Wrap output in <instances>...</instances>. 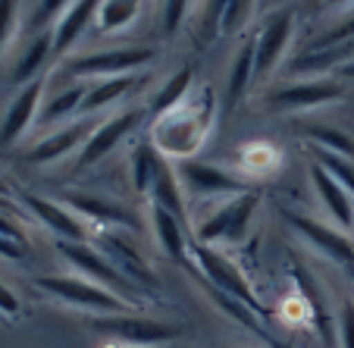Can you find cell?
Masks as SVG:
<instances>
[{"instance_id": "obj_1", "label": "cell", "mask_w": 354, "mask_h": 348, "mask_svg": "<svg viewBox=\"0 0 354 348\" xmlns=\"http://www.w3.org/2000/svg\"><path fill=\"white\" fill-rule=\"evenodd\" d=\"M216 113H220L216 91L210 85H201L188 94L179 107L154 116L147 138L160 151L163 161H169V163L192 161L201 147H204L207 135L214 132Z\"/></svg>"}, {"instance_id": "obj_2", "label": "cell", "mask_w": 354, "mask_h": 348, "mask_svg": "<svg viewBox=\"0 0 354 348\" xmlns=\"http://www.w3.org/2000/svg\"><path fill=\"white\" fill-rule=\"evenodd\" d=\"M35 286L54 298V302L66 304V308H79V311H88L91 317H100V314H126V311H138L135 304H129L126 298H120L116 292L110 289L97 286V282L85 280V276H38Z\"/></svg>"}, {"instance_id": "obj_3", "label": "cell", "mask_w": 354, "mask_h": 348, "mask_svg": "<svg viewBox=\"0 0 354 348\" xmlns=\"http://www.w3.org/2000/svg\"><path fill=\"white\" fill-rule=\"evenodd\" d=\"M257 208H261V192H254V188L245 194H235V198H226L198 220L194 241H201V245H239L251 229Z\"/></svg>"}, {"instance_id": "obj_4", "label": "cell", "mask_w": 354, "mask_h": 348, "mask_svg": "<svg viewBox=\"0 0 354 348\" xmlns=\"http://www.w3.org/2000/svg\"><path fill=\"white\" fill-rule=\"evenodd\" d=\"M157 60L154 47H110V51H94V54H82L66 60V69L73 79L82 82H100V79H116V75H141L151 63Z\"/></svg>"}, {"instance_id": "obj_5", "label": "cell", "mask_w": 354, "mask_h": 348, "mask_svg": "<svg viewBox=\"0 0 354 348\" xmlns=\"http://www.w3.org/2000/svg\"><path fill=\"white\" fill-rule=\"evenodd\" d=\"M91 329L100 336L122 342V345H138V348H157L167 342L179 339L182 329L160 317H145L138 311H126V314H100L91 317Z\"/></svg>"}, {"instance_id": "obj_6", "label": "cell", "mask_w": 354, "mask_h": 348, "mask_svg": "<svg viewBox=\"0 0 354 348\" xmlns=\"http://www.w3.org/2000/svg\"><path fill=\"white\" fill-rule=\"evenodd\" d=\"M57 251H60V257L79 276L110 289V292H116L120 298H126L129 304L138 308V298H135V295H138V286H135L129 276H122L120 270L110 264V257L104 255V251H97V248L88 245V241H57Z\"/></svg>"}, {"instance_id": "obj_7", "label": "cell", "mask_w": 354, "mask_h": 348, "mask_svg": "<svg viewBox=\"0 0 354 348\" xmlns=\"http://www.w3.org/2000/svg\"><path fill=\"white\" fill-rule=\"evenodd\" d=\"M348 91H351V85L342 82L339 75H314V79H301L276 88L267 98V107L276 113H308V110L345 101Z\"/></svg>"}, {"instance_id": "obj_8", "label": "cell", "mask_w": 354, "mask_h": 348, "mask_svg": "<svg viewBox=\"0 0 354 348\" xmlns=\"http://www.w3.org/2000/svg\"><path fill=\"white\" fill-rule=\"evenodd\" d=\"M173 167H176V173H179L182 188H185V198L226 201V198L251 192V182L248 179H241V176L229 173V170H223V167H214V163H204V161H198V157L173 163Z\"/></svg>"}, {"instance_id": "obj_9", "label": "cell", "mask_w": 354, "mask_h": 348, "mask_svg": "<svg viewBox=\"0 0 354 348\" xmlns=\"http://www.w3.org/2000/svg\"><path fill=\"white\" fill-rule=\"evenodd\" d=\"M192 257H194V264H198V270H201V280L207 282L210 289L232 295L235 302L248 304L254 314L261 311L257 295H254V289H251V282H248V276L241 273V270L235 267V261H229L223 251H216L214 245H201V241H194Z\"/></svg>"}, {"instance_id": "obj_10", "label": "cell", "mask_w": 354, "mask_h": 348, "mask_svg": "<svg viewBox=\"0 0 354 348\" xmlns=\"http://www.w3.org/2000/svg\"><path fill=\"white\" fill-rule=\"evenodd\" d=\"M147 107H126L120 113H113L110 120H104L97 129L91 132V138L85 141V147L79 151V161H75V170H88L94 163H100L104 157H110L135 129H141V122L147 120Z\"/></svg>"}, {"instance_id": "obj_11", "label": "cell", "mask_w": 354, "mask_h": 348, "mask_svg": "<svg viewBox=\"0 0 354 348\" xmlns=\"http://www.w3.org/2000/svg\"><path fill=\"white\" fill-rule=\"evenodd\" d=\"M44 91H47V75L28 82V85H22L19 91H16L13 104H10L3 120H0V147H3V151L19 145V141L32 132V126L41 116V107H44Z\"/></svg>"}, {"instance_id": "obj_12", "label": "cell", "mask_w": 354, "mask_h": 348, "mask_svg": "<svg viewBox=\"0 0 354 348\" xmlns=\"http://www.w3.org/2000/svg\"><path fill=\"white\" fill-rule=\"evenodd\" d=\"M292 38H295V10L286 7V10H279V13L270 16L267 26H263L261 35L254 38V44H257L254 82H267L270 75L282 66L288 47H292Z\"/></svg>"}, {"instance_id": "obj_13", "label": "cell", "mask_w": 354, "mask_h": 348, "mask_svg": "<svg viewBox=\"0 0 354 348\" xmlns=\"http://www.w3.org/2000/svg\"><path fill=\"white\" fill-rule=\"evenodd\" d=\"M97 129V122L91 116H82V120H73L66 126H60L57 132L44 135L38 145H32L26 151V163L32 167H50V163H60L63 157L75 154L85 147V141L91 138V132Z\"/></svg>"}, {"instance_id": "obj_14", "label": "cell", "mask_w": 354, "mask_h": 348, "mask_svg": "<svg viewBox=\"0 0 354 348\" xmlns=\"http://www.w3.org/2000/svg\"><path fill=\"white\" fill-rule=\"evenodd\" d=\"M286 220L292 223V229L308 241L310 248H317L323 257L335 261L339 267H354V241L342 232L339 226L333 223H320L314 217H304V214H286Z\"/></svg>"}, {"instance_id": "obj_15", "label": "cell", "mask_w": 354, "mask_h": 348, "mask_svg": "<svg viewBox=\"0 0 354 348\" xmlns=\"http://www.w3.org/2000/svg\"><path fill=\"white\" fill-rule=\"evenodd\" d=\"M22 204H26V210L41 223V226H47L57 235V241H88L85 220H82L75 210H69L63 201H54V198H44V194L26 192L22 194Z\"/></svg>"}, {"instance_id": "obj_16", "label": "cell", "mask_w": 354, "mask_h": 348, "mask_svg": "<svg viewBox=\"0 0 354 348\" xmlns=\"http://www.w3.org/2000/svg\"><path fill=\"white\" fill-rule=\"evenodd\" d=\"M97 248L110 257V264H113L122 276H129V280L135 282V286H157L154 270H151L147 257L141 255V248H135L120 229H104V232L97 235Z\"/></svg>"}, {"instance_id": "obj_17", "label": "cell", "mask_w": 354, "mask_h": 348, "mask_svg": "<svg viewBox=\"0 0 354 348\" xmlns=\"http://www.w3.org/2000/svg\"><path fill=\"white\" fill-rule=\"evenodd\" d=\"M63 204H66L69 210H75L85 223H94L100 232H104V229H138L135 217L129 214L122 204L110 201V198H100V194L66 192L63 194Z\"/></svg>"}, {"instance_id": "obj_18", "label": "cell", "mask_w": 354, "mask_h": 348, "mask_svg": "<svg viewBox=\"0 0 354 348\" xmlns=\"http://www.w3.org/2000/svg\"><path fill=\"white\" fill-rule=\"evenodd\" d=\"M100 3H104V0H75L73 7L60 16V22L54 26V57L57 60H66L75 47H79L88 26H94V19H97Z\"/></svg>"}, {"instance_id": "obj_19", "label": "cell", "mask_w": 354, "mask_h": 348, "mask_svg": "<svg viewBox=\"0 0 354 348\" xmlns=\"http://www.w3.org/2000/svg\"><path fill=\"white\" fill-rule=\"evenodd\" d=\"M310 185H314L320 204L326 208V214L333 217V223L339 229H351L354 226V198L320 167V163H310Z\"/></svg>"}, {"instance_id": "obj_20", "label": "cell", "mask_w": 354, "mask_h": 348, "mask_svg": "<svg viewBox=\"0 0 354 348\" xmlns=\"http://www.w3.org/2000/svg\"><path fill=\"white\" fill-rule=\"evenodd\" d=\"M147 220H151V229H154L157 245L163 248V255L169 261H185L192 255V245H188V232H185V220H179L176 214L151 204L147 210Z\"/></svg>"}, {"instance_id": "obj_21", "label": "cell", "mask_w": 354, "mask_h": 348, "mask_svg": "<svg viewBox=\"0 0 354 348\" xmlns=\"http://www.w3.org/2000/svg\"><path fill=\"white\" fill-rule=\"evenodd\" d=\"M254 73H257V44H254V38H248L245 44L239 47V54H235L232 66H229L226 113H229V110H235L241 101H245V94L251 91V85H254Z\"/></svg>"}, {"instance_id": "obj_22", "label": "cell", "mask_w": 354, "mask_h": 348, "mask_svg": "<svg viewBox=\"0 0 354 348\" xmlns=\"http://www.w3.org/2000/svg\"><path fill=\"white\" fill-rule=\"evenodd\" d=\"M141 85V75H116V79H100V82H88V94L85 104H82V113L91 116L100 113V110H110L129 98L135 88Z\"/></svg>"}, {"instance_id": "obj_23", "label": "cell", "mask_w": 354, "mask_h": 348, "mask_svg": "<svg viewBox=\"0 0 354 348\" xmlns=\"http://www.w3.org/2000/svg\"><path fill=\"white\" fill-rule=\"evenodd\" d=\"M50 57H54V32H38L26 47H22V54L16 57L13 82L22 88V85H28V82L41 79Z\"/></svg>"}, {"instance_id": "obj_24", "label": "cell", "mask_w": 354, "mask_h": 348, "mask_svg": "<svg viewBox=\"0 0 354 348\" xmlns=\"http://www.w3.org/2000/svg\"><path fill=\"white\" fill-rule=\"evenodd\" d=\"M167 163L169 161H163L160 151L151 145V138L135 141L132 154H129V176H132L135 192H138V194H151L157 176H160V170L167 167Z\"/></svg>"}, {"instance_id": "obj_25", "label": "cell", "mask_w": 354, "mask_h": 348, "mask_svg": "<svg viewBox=\"0 0 354 348\" xmlns=\"http://www.w3.org/2000/svg\"><path fill=\"white\" fill-rule=\"evenodd\" d=\"M192 91H194V69H192V66H182L179 73H173V75H169V79L154 91V98L147 101V113H151V116L167 113V110L179 107V104L185 101Z\"/></svg>"}, {"instance_id": "obj_26", "label": "cell", "mask_w": 354, "mask_h": 348, "mask_svg": "<svg viewBox=\"0 0 354 348\" xmlns=\"http://www.w3.org/2000/svg\"><path fill=\"white\" fill-rule=\"evenodd\" d=\"M151 204H157V208H163V210H169V214H176L179 220H188V210H185V188H182L179 173H176L173 163H167V167L160 170V176H157L154 188H151Z\"/></svg>"}, {"instance_id": "obj_27", "label": "cell", "mask_w": 354, "mask_h": 348, "mask_svg": "<svg viewBox=\"0 0 354 348\" xmlns=\"http://www.w3.org/2000/svg\"><path fill=\"white\" fill-rule=\"evenodd\" d=\"M85 94H88V82H79V85H69L63 91L50 94L41 107V122H63L75 120V113H82V104H85Z\"/></svg>"}, {"instance_id": "obj_28", "label": "cell", "mask_w": 354, "mask_h": 348, "mask_svg": "<svg viewBox=\"0 0 354 348\" xmlns=\"http://www.w3.org/2000/svg\"><path fill=\"white\" fill-rule=\"evenodd\" d=\"M141 13V0H104L97 10V19H94V28L100 35H116L126 32Z\"/></svg>"}, {"instance_id": "obj_29", "label": "cell", "mask_w": 354, "mask_h": 348, "mask_svg": "<svg viewBox=\"0 0 354 348\" xmlns=\"http://www.w3.org/2000/svg\"><path fill=\"white\" fill-rule=\"evenodd\" d=\"M304 138L314 147H323V151H333V154L351 157L354 161V138L348 132H342V129L323 126V122H308V126H304Z\"/></svg>"}, {"instance_id": "obj_30", "label": "cell", "mask_w": 354, "mask_h": 348, "mask_svg": "<svg viewBox=\"0 0 354 348\" xmlns=\"http://www.w3.org/2000/svg\"><path fill=\"white\" fill-rule=\"evenodd\" d=\"M310 154H314V163H320V167L354 198V161L351 157L333 154V151H323V147H314V145H310Z\"/></svg>"}, {"instance_id": "obj_31", "label": "cell", "mask_w": 354, "mask_h": 348, "mask_svg": "<svg viewBox=\"0 0 354 348\" xmlns=\"http://www.w3.org/2000/svg\"><path fill=\"white\" fill-rule=\"evenodd\" d=\"M254 13H257V0H229V3H226V13H223L220 35H226V38H235V35H241L248 26H251Z\"/></svg>"}, {"instance_id": "obj_32", "label": "cell", "mask_w": 354, "mask_h": 348, "mask_svg": "<svg viewBox=\"0 0 354 348\" xmlns=\"http://www.w3.org/2000/svg\"><path fill=\"white\" fill-rule=\"evenodd\" d=\"M229 0H201L198 3V41H214L220 35Z\"/></svg>"}, {"instance_id": "obj_33", "label": "cell", "mask_w": 354, "mask_h": 348, "mask_svg": "<svg viewBox=\"0 0 354 348\" xmlns=\"http://www.w3.org/2000/svg\"><path fill=\"white\" fill-rule=\"evenodd\" d=\"M73 3H75V0H41L38 7L32 10V16H28V28H32L35 35H38V32H50V26H57V22H60V16L66 13Z\"/></svg>"}, {"instance_id": "obj_34", "label": "cell", "mask_w": 354, "mask_h": 348, "mask_svg": "<svg viewBox=\"0 0 354 348\" xmlns=\"http://www.w3.org/2000/svg\"><path fill=\"white\" fill-rule=\"evenodd\" d=\"M19 7L22 0H0V57L10 51L19 32Z\"/></svg>"}, {"instance_id": "obj_35", "label": "cell", "mask_w": 354, "mask_h": 348, "mask_svg": "<svg viewBox=\"0 0 354 348\" xmlns=\"http://www.w3.org/2000/svg\"><path fill=\"white\" fill-rule=\"evenodd\" d=\"M279 163V151L270 145H261V141H254V145H245V170L248 173H270V170Z\"/></svg>"}, {"instance_id": "obj_36", "label": "cell", "mask_w": 354, "mask_h": 348, "mask_svg": "<svg viewBox=\"0 0 354 348\" xmlns=\"http://www.w3.org/2000/svg\"><path fill=\"white\" fill-rule=\"evenodd\" d=\"M198 7L194 0H167L163 3V32L167 35H176L182 26H185L188 13Z\"/></svg>"}, {"instance_id": "obj_37", "label": "cell", "mask_w": 354, "mask_h": 348, "mask_svg": "<svg viewBox=\"0 0 354 348\" xmlns=\"http://www.w3.org/2000/svg\"><path fill=\"white\" fill-rule=\"evenodd\" d=\"M335 333H339V348H354V302H342L339 304Z\"/></svg>"}, {"instance_id": "obj_38", "label": "cell", "mask_w": 354, "mask_h": 348, "mask_svg": "<svg viewBox=\"0 0 354 348\" xmlns=\"http://www.w3.org/2000/svg\"><path fill=\"white\" fill-rule=\"evenodd\" d=\"M345 41H354V13H348L345 19L335 28H329L320 41H314L310 47H329V44H345Z\"/></svg>"}, {"instance_id": "obj_39", "label": "cell", "mask_w": 354, "mask_h": 348, "mask_svg": "<svg viewBox=\"0 0 354 348\" xmlns=\"http://www.w3.org/2000/svg\"><path fill=\"white\" fill-rule=\"evenodd\" d=\"M0 314L3 317H16L19 314V298H16L13 289H7L0 282Z\"/></svg>"}, {"instance_id": "obj_40", "label": "cell", "mask_w": 354, "mask_h": 348, "mask_svg": "<svg viewBox=\"0 0 354 348\" xmlns=\"http://www.w3.org/2000/svg\"><path fill=\"white\" fill-rule=\"evenodd\" d=\"M0 235H3V239H10V241H16V245L26 248V232H22V229L16 226V223L10 220V217H3V214H0Z\"/></svg>"}, {"instance_id": "obj_41", "label": "cell", "mask_w": 354, "mask_h": 348, "mask_svg": "<svg viewBox=\"0 0 354 348\" xmlns=\"http://www.w3.org/2000/svg\"><path fill=\"white\" fill-rule=\"evenodd\" d=\"M22 255H26V248L16 245V241H10V239H3V235H0V257H7V261H19Z\"/></svg>"}, {"instance_id": "obj_42", "label": "cell", "mask_w": 354, "mask_h": 348, "mask_svg": "<svg viewBox=\"0 0 354 348\" xmlns=\"http://www.w3.org/2000/svg\"><path fill=\"white\" fill-rule=\"evenodd\" d=\"M251 329H254V333H257V336H261V339H263V342H267V345H270V348H292V345H288V342H282V339H276V336H273V333H267V329H263V327H261V323H254V327H251Z\"/></svg>"}, {"instance_id": "obj_43", "label": "cell", "mask_w": 354, "mask_h": 348, "mask_svg": "<svg viewBox=\"0 0 354 348\" xmlns=\"http://www.w3.org/2000/svg\"><path fill=\"white\" fill-rule=\"evenodd\" d=\"M335 75H339L342 82H348V85L354 88V60H348L345 66H342V69H339V73H335Z\"/></svg>"}, {"instance_id": "obj_44", "label": "cell", "mask_w": 354, "mask_h": 348, "mask_svg": "<svg viewBox=\"0 0 354 348\" xmlns=\"http://www.w3.org/2000/svg\"><path fill=\"white\" fill-rule=\"evenodd\" d=\"M116 348H138V345H122V342H120V345H116Z\"/></svg>"}, {"instance_id": "obj_45", "label": "cell", "mask_w": 354, "mask_h": 348, "mask_svg": "<svg viewBox=\"0 0 354 348\" xmlns=\"http://www.w3.org/2000/svg\"><path fill=\"white\" fill-rule=\"evenodd\" d=\"M348 276H351V280H354V267H348Z\"/></svg>"}]
</instances>
